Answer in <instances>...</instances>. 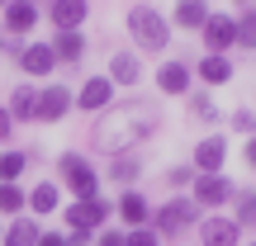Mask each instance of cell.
I'll use <instances>...</instances> for the list:
<instances>
[{"instance_id": "1", "label": "cell", "mask_w": 256, "mask_h": 246, "mask_svg": "<svg viewBox=\"0 0 256 246\" xmlns=\"http://www.w3.org/2000/svg\"><path fill=\"white\" fill-rule=\"evenodd\" d=\"M128 33H133V43L142 47V52H162V47L171 43V28H166V19L156 14L152 5H133L128 9Z\"/></svg>"}, {"instance_id": "2", "label": "cell", "mask_w": 256, "mask_h": 246, "mask_svg": "<svg viewBox=\"0 0 256 246\" xmlns=\"http://www.w3.org/2000/svg\"><path fill=\"white\" fill-rule=\"evenodd\" d=\"M152 128H156V123L147 119V114H142V119H133V114H119V119H110V123L100 128V147H104V152H114V156H119V152H124L128 142H138V137H147Z\"/></svg>"}, {"instance_id": "3", "label": "cell", "mask_w": 256, "mask_h": 246, "mask_svg": "<svg viewBox=\"0 0 256 246\" xmlns=\"http://www.w3.org/2000/svg\"><path fill=\"white\" fill-rule=\"evenodd\" d=\"M57 166H62L66 185H72V190L81 194V199H95V185H100V180H95V171H90V166H86V161H81L76 152H66V156H62Z\"/></svg>"}, {"instance_id": "4", "label": "cell", "mask_w": 256, "mask_h": 246, "mask_svg": "<svg viewBox=\"0 0 256 246\" xmlns=\"http://www.w3.org/2000/svg\"><path fill=\"white\" fill-rule=\"evenodd\" d=\"M66 109H72V90H66V85H48V90H38V109H34V119L57 123V119H66Z\"/></svg>"}, {"instance_id": "5", "label": "cell", "mask_w": 256, "mask_h": 246, "mask_svg": "<svg viewBox=\"0 0 256 246\" xmlns=\"http://www.w3.org/2000/svg\"><path fill=\"white\" fill-rule=\"evenodd\" d=\"M104 218H110V204H104V199H81V204H72V209H66L72 232H90V228H100Z\"/></svg>"}, {"instance_id": "6", "label": "cell", "mask_w": 256, "mask_h": 246, "mask_svg": "<svg viewBox=\"0 0 256 246\" xmlns=\"http://www.w3.org/2000/svg\"><path fill=\"white\" fill-rule=\"evenodd\" d=\"M86 14H90V5H86V0H52V5H48V19H52L57 33H62V28H81Z\"/></svg>"}, {"instance_id": "7", "label": "cell", "mask_w": 256, "mask_h": 246, "mask_svg": "<svg viewBox=\"0 0 256 246\" xmlns=\"http://www.w3.org/2000/svg\"><path fill=\"white\" fill-rule=\"evenodd\" d=\"M194 213H200V204H190V199H171L162 213H156V228L162 232H185L194 223Z\"/></svg>"}, {"instance_id": "8", "label": "cell", "mask_w": 256, "mask_h": 246, "mask_svg": "<svg viewBox=\"0 0 256 246\" xmlns=\"http://www.w3.org/2000/svg\"><path fill=\"white\" fill-rule=\"evenodd\" d=\"M110 100H114V85H110V76H90V81L81 85V109H90V114H104L110 109Z\"/></svg>"}, {"instance_id": "9", "label": "cell", "mask_w": 256, "mask_h": 246, "mask_svg": "<svg viewBox=\"0 0 256 246\" xmlns=\"http://www.w3.org/2000/svg\"><path fill=\"white\" fill-rule=\"evenodd\" d=\"M34 24H38V5H34V0H10V5H5V28L14 38L28 33Z\"/></svg>"}, {"instance_id": "10", "label": "cell", "mask_w": 256, "mask_h": 246, "mask_svg": "<svg viewBox=\"0 0 256 246\" xmlns=\"http://www.w3.org/2000/svg\"><path fill=\"white\" fill-rule=\"evenodd\" d=\"M19 66H24L28 76H48L57 66V57H52V47H48V43H28L24 52H19Z\"/></svg>"}, {"instance_id": "11", "label": "cell", "mask_w": 256, "mask_h": 246, "mask_svg": "<svg viewBox=\"0 0 256 246\" xmlns=\"http://www.w3.org/2000/svg\"><path fill=\"white\" fill-rule=\"evenodd\" d=\"M200 237H204V246H238V223L232 218H204Z\"/></svg>"}, {"instance_id": "12", "label": "cell", "mask_w": 256, "mask_h": 246, "mask_svg": "<svg viewBox=\"0 0 256 246\" xmlns=\"http://www.w3.org/2000/svg\"><path fill=\"white\" fill-rule=\"evenodd\" d=\"M223 156H228V147H223V137H204V142L194 147V166H200L204 175H218Z\"/></svg>"}, {"instance_id": "13", "label": "cell", "mask_w": 256, "mask_h": 246, "mask_svg": "<svg viewBox=\"0 0 256 246\" xmlns=\"http://www.w3.org/2000/svg\"><path fill=\"white\" fill-rule=\"evenodd\" d=\"M48 47H52L57 62H81L86 38H81V28H62V33H57V43H48Z\"/></svg>"}, {"instance_id": "14", "label": "cell", "mask_w": 256, "mask_h": 246, "mask_svg": "<svg viewBox=\"0 0 256 246\" xmlns=\"http://www.w3.org/2000/svg\"><path fill=\"white\" fill-rule=\"evenodd\" d=\"M200 33H204V43H209L214 52H218V47H228V43H238V38H232V19H228V14H209Z\"/></svg>"}, {"instance_id": "15", "label": "cell", "mask_w": 256, "mask_h": 246, "mask_svg": "<svg viewBox=\"0 0 256 246\" xmlns=\"http://www.w3.org/2000/svg\"><path fill=\"white\" fill-rule=\"evenodd\" d=\"M110 66H114V71H110V85H138V81H142V62H138L133 52H119Z\"/></svg>"}, {"instance_id": "16", "label": "cell", "mask_w": 256, "mask_h": 246, "mask_svg": "<svg viewBox=\"0 0 256 246\" xmlns=\"http://www.w3.org/2000/svg\"><path fill=\"white\" fill-rule=\"evenodd\" d=\"M0 246H38V223L34 218H14L0 232Z\"/></svg>"}, {"instance_id": "17", "label": "cell", "mask_w": 256, "mask_h": 246, "mask_svg": "<svg viewBox=\"0 0 256 246\" xmlns=\"http://www.w3.org/2000/svg\"><path fill=\"white\" fill-rule=\"evenodd\" d=\"M228 194H232V185L223 180V175H204V180H194V199L209 204V209H214V204H223Z\"/></svg>"}, {"instance_id": "18", "label": "cell", "mask_w": 256, "mask_h": 246, "mask_svg": "<svg viewBox=\"0 0 256 246\" xmlns=\"http://www.w3.org/2000/svg\"><path fill=\"white\" fill-rule=\"evenodd\" d=\"M34 109H38V90H28V85H14V95H10V119H19V123H28L34 119Z\"/></svg>"}, {"instance_id": "19", "label": "cell", "mask_w": 256, "mask_h": 246, "mask_svg": "<svg viewBox=\"0 0 256 246\" xmlns=\"http://www.w3.org/2000/svg\"><path fill=\"white\" fill-rule=\"evenodd\" d=\"M204 19H209L204 0H176V24L180 28H204Z\"/></svg>"}, {"instance_id": "20", "label": "cell", "mask_w": 256, "mask_h": 246, "mask_svg": "<svg viewBox=\"0 0 256 246\" xmlns=\"http://www.w3.org/2000/svg\"><path fill=\"white\" fill-rule=\"evenodd\" d=\"M156 85H162L166 95H180V90H190V71H185L180 62H166L162 71H156Z\"/></svg>"}, {"instance_id": "21", "label": "cell", "mask_w": 256, "mask_h": 246, "mask_svg": "<svg viewBox=\"0 0 256 246\" xmlns=\"http://www.w3.org/2000/svg\"><path fill=\"white\" fill-rule=\"evenodd\" d=\"M119 218L128 223V232H133V228H142V223H147V199H142V194H133V190H128L124 199H119Z\"/></svg>"}, {"instance_id": "22", "label": "cell", "mask_w": 256, "mask_h": 246, "mask_svg": "<svg viewBox=\"0 0 256 246\" xmlns=\"http://www.w3.org/2000/svg\"><path fill=\"white\" fill-rule=\"evenodd\" d=\"M200 76H204L209 85H223V81H232V62L214 52V57H204V62H200Z\"/></svg>"}, {"instance_id": "23", "label": "cell", "mask_w": 256, "mask_h": 246, "mask_svg": "<svg viewBox=\"0 0 256 246\" xmlns=\"http://www.w3.org/2000/svg\"><path fill=\"white\" fill-rule=\"evenodd\" d=\"M24 166H28V156H24V152H0V185H19Z\"/></svg>"}, {"instance_id": "24", "label": "cell", "mask_w": 256, "mask_h": 246, "mask_svg": "<svg viewBox=\"0 0 256 246\" xmlns=\"http://www.w3.org/2000/svg\"><path fill=\"white\" fill-rule=\"evenodd\" d=\"M24 204H28L34 213H52V209H57V185H52V180H48V185H38V190L28 194Z\"/></svg>"}, {"instance_id": "25", "label": "cell", "mask_w": 256, "mask_h": 246, "mask_svg": "<svg viewBox=\"0 0 256 246\" xmlns=\"http://www.w3.org/2000/svg\"><path fill=\"white\" fill-rule=\"evenodd\" d=\"M138 171H142V166H138V156H128V152H119V156H114V166H110V175H114L119 185H133Z\"/></svg>"}, {"instance_id": "26", "label": "cell", "mask_w": 256, "mask_h": 246, "mask_svg": "<svg viewBox=\"0 0 256 246\" xmlns=\"http://www.w3.org/2000/svg\"><path fill=\"white\" fill-rule=\"evenodd\" d=\"M232 38L242 47H256V9H247L242 19H232Z\"/></svg>"}, {"instance_id": "27", "label": "cell", "mask_w": 256, "mask_h": 246, "mask_svg": "<svg viewBox=\"0 0 256 246\" xmlns=\"http://www.w3.org/2000/svg\"><path fill=\"white\" fill-rule=\"evenodd\" d=\"M24 199L28 194L19 190V185H0V213H5V218H14V213L24 209Z\"/></svg>"}, {"instance_id": "28", "label": "cell", "mask_w": 256, "mask_h": 246, "mask_svg": "<svg viewBox=\"0 0 256 246\" xmlns=\"http://www.w3.org/2000/svg\"><path fill=\"white\" fill-rule=\"evenodd\" d=\"M232 223H256V190L238 194V218H232Z\"/></svg>"}, {"instance_id": "29", "label": "cell", "mask_w": 256, "mask_h": 246, "mask_svg": "<svg viewBox=\"0 0 256 246\" xmlns=\"http://www.w3.org/2000/svg\"><path fill=\"white\" fill-rule=\"evenodd\" d=\"M190 109H194V119H218V104H214V95H194V100H190Z\"/></svg>"}, {"instance_id": "30", "label": "cell", "mask_w": 256, "mask_h": 246, "mask_svg": "<svg viewBox=\"0 0 256 246\" xmlns=\"http://www.w3.org/2000/svg\"><path fill=\"white\" fill-rule=\"evenodd\" d=\"M124 246H162V242H156V232H147V228H133V232L124 237Z\"/></svg>"}, {"instance_id": "31", "label": "cell", "mask_w": 256, "mask_h": 246, "mask_svg": "<svg viewBox=\"0 0 256 246\" xmlns=\"http://www.w3.org/2000/svg\"><path fill=\"white\" fill-rule=\"evenodd\" d=\"M232 128H238V133H256V119H252V109H238V114H232Z\"/></svg>"}, {"instance_id": "32", "label": "cell", "mask_w": 256, "mask_h": 246, "mask_svg": "<svg viewBox=\"0 0 256 246\" xmlns=\"http://www.w3.org/2000/svg\"><path fill=\"white\" fill-rule=\"evenodd\" d=\"M190 180V166H171V171H166V185H185Z\"/></svg>"}, {"instance_id": "33", "label": "cell", "mask_w": 256, "mask_h": 246, "mask_svg": "<svg viewBox=\"0 0 256 246\" xmlns=\"http://www.w3.org/2000/svg\"><path fill=\"white\" fill-rule=\"evenodd\" d=\"M38 246H66L62 232H38Z\"/></svg>"}, {"instance_id": "34", "label": "cell", "mask_w": 256, "mask_h": 246, "mask_svg": "<svg viewBox=\"0 0 256 246\" xmlns=\"http://www.w3.org/2000/svg\"><path fill=\"white\" fill-rule=\"evenodd\" d=\"M10 133H14V119H10V114L0 109V142H10Z\"/></svg>"}, {"instance_id": "35", "label": "cell", "mask_w": 256, "mask_h": 246, "mask_svg": "<svg viewBox=\"0 0 256 246\" xmlns=\"http://www.w3.org/2000/svg\"><path fill=\"white\" fill-rule=\"evenodd\" d=\"M100 246H124V237H119V232H104V237H100Z\"/></svg>"}, {"instance_id": "36", "label": "cell", "mask_w": 256, "mask_h": 246, "mask_svg": "<svg viewBox=\"0 0 256 246\" xmlns=\"http://www.w3.org/2000/svg\"><path fill=\"white\" fill-rule=\"evenodd\" d=\"M247 166H256V133H252V142H247Z\"/></svg>"}, {"instance_id": "37", "label": "cell", "mask_w": 256, "mask_h": 246, "mask_svg": "<svg viewBox=\"0 0 256 246\" xmlns=\"http://www.w3.org/2000/svg\"><path fill=\"white\" fill-rule=\"evenodd\" d=\"M5 5H10V0H0V9H5Z\"/></svg>"}, {"instance_id": "38", "label": "cell", "mask_w": 256, "mask_h": 246, "mask_svg": "<svg viewBox=\"0 0 256 246\" xmlns=\"http://www.w3.org/2000/svg\"><path fill=\"white\" fill-rule=\"evenodd\" d=\"M238 5H247V0H238Z\"/></svg>"}, {"instance_id": "39", "label": "cell", "mask_w": 256, "mask_h": 246, "mask_svg": "<svg viewBox=\"0 0 256 246\" xmlns=\"http://www.w3.org/2000/svg\"><path fill=\"white\" fill-rule=\"evenodd\" d=\"M0 232H5V228H0Z\"/></svg>"}, {"instance_id": "40", "label": "cell", "mask_w": 256, "mask_h": 246, "mask_svg": "<svg viewBox=\"0 0 256 246\" xmlns=\"http://www.w3.org/2000/svg\"><path fill=\"white\" fill-rule=\"evenodd\" d=\"M252 246H256V242H252Z\"/></svg>"}]
</instances>
